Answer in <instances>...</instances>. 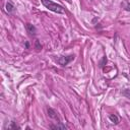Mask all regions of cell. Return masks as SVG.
<instances>
[{
    "instance_id": "2",
    "label": "cell",
    "mask_w": 130,
    "mask_h": 130,
    "mask_svg": "<svg viewBox=\"0 0 130 130\" xmlns=\"http://www.w3.org/2000/svg\"><path fill=\"white\" fill-rule=\"evenodd\" d=\"M74 59V55H69V56H60L57 59V63H59L62 66L68 65L72 60Z\"/></svg>"
},
{
    "instance_id": "6",
    "label": "cell",
    "mask_w": 130,
    "mask_h": 130,
    "mask_svg": "<svg viewBox=\"0 0 130 130\" xmlns=\"http://www.w3.org/2000/svg\"><path fill=\"white\" fill-rule=\"evenodd\" d=\"M5 7H6V11H7L8 13H11V12L14 11V5H13L11 2H7Z\"/></svg>"
},
{
    "instance_id": "4",
    "label": "cell",
    "mask_w": 130,
    "mask_h": 130,
    "mask_svg": "<svg viewBox=\"0 0 130 130\" xmlns=\"http://www.w3.org/2000/svg\"><path fill=\"white\" fill-rule=\"evenodd\" d=\"M48 115H49V117L50 118H52V119H55V120H58L59 121V118H58V116H57V114H56V112H55V110H53L52 108H48Z\"/></svg>"
},
{
    "instance_id": "8",
    "label": "cell",
    "mask_w": 130,
    "mask_h": 130,
    "mask_svg": "<svg viewBox=\"0 0 130 130\" xmlns=\"http://www.w3.org/2000/svg\"><path fill=\"white\" fill-rule=\"evenodd\" d=\"M52 129H67V127L63 124H58V125H51Z\"/></svg>"
},
{
    "instance_id": "9",
    "label": "cell",
    "mask_w": 130,
    "mask_h": 130,
    "mask_svg": "<svg viewBox=\"0 0 130 130\" xmlns=\"http://www.w3.org/2000/svg\"><path fill=\"white\" fill-rule=\"evenodd\" d=\"M123 7H124V9H125V10L130 11V3H129V2L125 1V2L123 3Z\"/></svg>"
},
{
    "instance_id": "1",
    "label": "cell",
    "mask_w": 130,
    "mask_h": 130,
    "mask_svg": "<svg viewBox=\"0 0 130 130\" xmlns=\"http://www.w3.org/2000/svg\"><path fill=\"white\" fill-rule=\"evenodd\" d=\"M41 2H42V4H43L47 9H49V10L55 12V13L63 14V13L65 12L63 6H61L60 4H57V3L53 2V1H51V0H41Z\"/></svg>"
},
{
    "instance_id": "5",
    "label": "cell",
    "mask_w": 130,
    "mask_h": 130,
    "mask_svg": "<svg viewBox=\"0 0 130 130\" xmlns=\"http://www.w3.org/2000/svg\"><path fill=\"white\" fill-rule=\"evenodd\" d=\"M109 119H110V121H111L113 124H118V123H119V118H118V116L115 115V114H111V115L109 116Z\"/></svg>"
},
{
    "instance_id": "7",
    "label": "cell",
    "mask_w": 130,
    "mask_h": 130,
    "mask_svg": "<svg viewBox=\"0 0 130 130\" xmlns=\"http://www.w3.org/2000/svg\"><path fill=\"white\" fill-rule=\"evenodd\" d=\"M7 129H20V126H18L15 122H10V124L7 126Z\"/></svg>"
},
{
    "instance_id": "3",
    "label": "cell",
    "mask_w": 130,
    "mask_h": 130,
    "mask_svg": "<svg viewBox=\"0 0 130 130\" xmlns=\"http://www.w3.org/2000/svg\"><path fill=\"white\" fill-rule=\"evenodd\" d=\"M25 28H26L27 32H28L29 35H31V36H35V35L37 34V28H36V26H35L34 24L29 23V22L25 23Z\"/></svg>"
},
{
    "instance_id": "10",
    "label": "cell",
    "mask_w": 130,
    "mask_h": 130,
    "mask_svg": "<svg viewBox=\"0 0 130 130\" xmlns=\"http://www.w3.org/2000/svg\"><path fill=\"white\" fill-rule=\"evenodd\" d=\"M36 46H37V49H38V50L42 49V46H40V44H39V41H38V40L36 41Z\"/></svg>"
},
{
    "instance_id": "11",
    "label": "cell",
    "mask_w": 130,
    "mask_h": 130,
    "mask_svg": "<svg viewBox=\"0 0 130 130\" xmlns=\"http://www.w3.org/2000/svg\"><path fill=\"white\" fill-rule=\"evenodd\" d=\"M66 1H67V2H70V0H66Z\"/></svg>"
}]
</instances>
